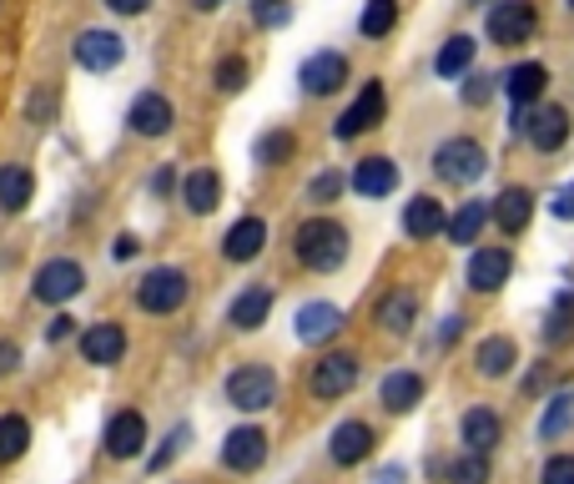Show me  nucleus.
<instances>
[{
    "instance_id": "1a4fd4ad",
    "label": "nucleus",
    "mask_w": 574,
    "mask_h": 484,
    "mask_svg": "<svg viewBox=\"0 0 574 484\" xmlns=\"http://www.w3.org/2000/svg\"><path fill=\"white\" fill-rule=\"evenodd\" d=\"M352 383H358V354H348V349H338V354H323L313 364V374H308V389H313V399H343V393H352Z\"/></svg>"
},
{
    "instance_id": "603ef678",
    "label": "nucleus",
    "mask_w": 574,
    "mask_h": 484,
    "mask_svg": "<svg viewBox=\"0 0 574 484\" xmlns=\"http://www.w3.org/2000/svg\"><path fill=\"white\" fill-rule=\"evenodd\" d=\"M171 182H177V177H171V167H162L157 177H152V192H171Z\"/></svg>"
},
{
    "instance_id": "3c124183",
    "label": "nucleus",
    "mask_w": 574,
    "mask_h": 484,
    "mask_svg": "<svg viewBox=\"0 0 574 484\" xmlns=\"http://www.w3.org/2000/svg\"><path fill=\"white\" fill-rule=\"evenodd\" d=\"M458 333H464V318H444V333H439V343H454Z\"/></svg>"
},
{
    "instance_id": "39448f33",
    "label": "nucleus",
    "mask_w": 574,
    "mask_h": 484,
    "mask_svg": "<svg viewBox=\"0 0 574 484\" xmlns=\"http://www.w3.org/2000/svg\"><path fill=\"white\" fill-rule=\"evenodd\" d=\"M433 172L454 187H469L489 172V157H483V146L474 142V137H449V142L433 152Z\"/></svg>"
},
{
    "instance_id": "bb28decb",
    "label": "nucleus",
    "mask_w": 574,
    "mask_h": 484,
    "mask_svg": "<svg viewBox=\"0 0 574 484\" xmlns=\"http://www.w3.org/2000/svg\"><path fill=\"white\" fill-rule=\"evenodd\" d=\"M379 399L388 414H408V409H418V399H423V379H418L414 368H393L388 379L379 383Z\"/></svg>"
},
{
    "instance_id": "2f4dec72",
    "label": "nucleus",
    "mask_w": 574,
    "mask_h": 484,
    "mask_svg": "<svg viewBox=\"0 0 574 484\" xmlns=\"http://www.w3.org/2000/svg\"><path fill=\"white\" fill-rule=\"evenodd\" d=\"M469 66H474V36H449L444 51L433 56V71H439L444 81H458Z\"/></svg>"
},
{
    "instance_id": "0eeeda50",
    "label": "nucleus",
    "mask_w": 574,
    "mask_h": 484,
    "mask_svg": "<svg viewBox=\"0 0 574 484\" xmlns=\"http://www.w3.org/2000/svg\"><path fill=\"white\" fill-rule=\"evenodd\" d=\"M483 31H489L494 46H524V40L535 36V5L529 0H499L483 15Z\"/></svg>"
},
{
    "instance_id": "2eb2a0df",
    "label": "nucleus",
    "mask_w": 574,
    "mask_h": 484,
    "mask_svg": "<svg viewBox=\"0 0 574 484\" xmlns=\"http://www.w3.org/2000/svg\"><path fill=\"white\" fill-rule=\"evenodd\" d=\"M121 354H127V328L121 323H92L81 333V358L86 364L111 368V364H121Z\"/></svg>"
},
{
    "instance_id": "cd10ccee",
    "label": "nucleus",
    "mask_w": 574,
    "mask_h": 484,
    "mask_svg": "<svg viewBox=\"0 0 574 484\" xmlns=\"http://www.w3.org/2000/svg\"><path fill=\"white\" fill-rule=\"evenodd\" d=\"M444 202H439V197H414V202H408L404 208V233L414 237V243H423V237H439L444 233Z\"/></svg>"
},
{
    "instance_id": "aec40b11",
    "label": "nucleus",
    "mask_w": 574,
    "mask_h": 484,
    "mask_svg": "<svg viewBox=\"0 0 574 484\" xmlns=\"http://www.w3.org/2000/svg\"><path fill=\"white\" fill-rule=\"evenodd\" d=\"M373 318H379L383 333L404 339L408 328L418 323V293H414V288H393V293H383L379 308H373Z\"/></svg>"
},
{
    "instance_id": "72a5a7b5",
    "label": "nucleus",
    "mask_w": 574,
    "mask_h": 484,
    "mask_svg": "<svg viewBox=\"0 0 574 484\" xmlns=\"http://www.w3.org/2000/svg\"><path fill=\"white\" fill-rule=\"evenodd\" d=\"M398 26V0H368L363 15H358V36L363 40H383Z\"/></svg>"
},
{
    "instance_id": "a18cd8bd",
    "label": "nucleus",
    "mask_w": 574,
    "mask_h": 484,
    "mask_svg": "<svg viewBox=\"0 0 574 484\" xmlns=\"http://www.w3.org/2000/svg\"><path fill=\"white\" fill-rule=\"evenodd\" d=\"M549 212H554L560 223H574V182H564L560 192H554V202H549Z\"/></svg>"
},
{
    "instance_id": "f257e3e1",
    "label": "nucleus",
    "mask_w": 574,
    "mask_h": 484,
    "mask_svg": "<svg viewBox=\"0 0 574 484\" xmlns=\"http://www.w3.org/2000/svg\"><path fill=\"white\" fill-rule=\"evenodd\" d=\"M292 258L308 273H338L343 262H348V227L333 223V217H308L292 233Z\"/></svg>"
},
{
    "instance_id": "5701e85b",
    "label": "nucleus",
    "mask_w": 574,
    "mask_h": 484,
    "mask_svg": "<svg viewBox=\"0 0 574 484\" xmlns=\"http://www.w3.org/2000/svg\"><path fill=\"white\" fill-rule=\"evenodd\" d=\"M499 86H504V96H510L514 106H535L539 96H545V86H549V71L539 61H519V66H510V71H504V81H499Z\"/></svg>"
},
{
    "instance_id": "ea45409f",
    "label": "nucleus",
    "mask_w": 574,
    "mask_h": 484,
    "mask_svg": "<svg viewBox=\"0 0 574 484\" xmlns=\"http://www.w3.org/2000/svg\"><path fill=\"white\" fill-rule=\"evenodd\" d=\"M343 187H348V177L343 172H318L313 182H308V202H318V208H327V202H338Z\"/></svg>"
},
{
    "instance_id": "f3484780",
    "label": "nucleus",
    "mask_w": 574,
    "mask_h": 484,
    "mask_svg": "<svg viewBox=\"0 0 574 484\" xmlns=\"http://www.w3.org/2000/svg\"><path fill=\"white\" fill-rule=\"evenodd\" d=\"M510 273H514V252L510 248H479L469 258V273L464 278H469L474 293H499Z\"/></svg>"
},
{
    "instance_id": "7c9ffc66",
    "label": "nucleus",
    "mask_w": 574,
    "mask_h": 484,
    "mask_svg": "<svg viewBox=\"0 0 574 484\" xmlns=\"http://www.w3.org/2000/svg\"><path fill=\"white\" fill-rule=\"evenodd\" d=\"M31 192H36V177H31V167H21V162H5V167H0V208L21 212L31 202Z\"/></svg>"
},
{
    "instance_id": "9d476101",
    "label": "nucleus",
    "mask_w": 574,
    "mask_h": 484,
    "mask_svg": "<svg viewBox=\"0 0 574 484\" xmlns=\"http://www.w3.org/2000/svg\"><path fill=\"white\" fill-rule=\"evenodd\" d=\"M223 464L232 474H258L262 464H267V434H262L258 424H237L223 439Z\"/></svg>"
},
{
    "instance_id": "58836bf2",
    "label": "nucleus",
    "mask_w": 574,
    "mask_h": 484,
    "mask_svg": "<svg viewBox=\"0 0 574 484\" xmlns=\"http://www.w3.org/2000/svg\"><path fill=\"white\" fill-rule=\"evenodd\" d=\"M212 81H217V92L223 96H237L242 86H248V56H223L217 71H212Z\"/></svg>"
},
{
    "instance_id": "20e7f679",
    "label": "nucleus",
    "mask_w": 574,
    "mask_h": 484,
    "mask_svg": "<svg viewBox=\"0 0 574 484\" xmlns=\"http://www.w3.org/2000/svg\"><path fill=\"white\" fill-rule=\"evenodd\" d=\"M71 61H76L81 71H92V76H106V71H117V66L127 61V40L106 26H86L71 40Z\"/></svg>"
},
{
    "instance_id": "de8ad7c7",
    "label": "nucleus",
    "mask_w": 574,
    "mask_h": 484,
    "mask_svg": "<svg viewBox=\"0 0 574 484\" xmlns=\"http://www.w3.org/2000/svg\"><path fill=\"white\" fill-rule=\"evenodd\" d=\"M101 5H106L111 15H142L152 0H101Z\"/></svg>"
},
{
    "instance_id": "ddd939ff",
    "label": "nucleus",
    "mask_w": 574,
    "mask_h": 484,
    "mask_svg": "<svg viewBox=\"0 0 574 484\" xmlns=\"http://www.w3.org/2000/svg\"><path fill=\"white\" fill-rule=\"evenodd\" d=\"M171 121H177V111H171V102L162 92H142L127 106V127L136 131V137H167Z\"/></svg>"
},
{
    "instance_id": "37998d69",
    "label": "nucleus",
    "mask_w": 574,
    "mask_h": 484,
    "mask_svg": "<svg viewBox=\"0 0 574 484\" xmlns=\"http://www.w3.org/2000/svg\"><path fill=\"white\" fill-rule=\"evenodd\" d=\"M539 484H574V455H549Z\"/></svg>"
},
{
    "instance_id": "c9c22d12",
    "label": "nucleus",
    "mask_w": 574,
    "mask_h": 484,
    "mask_svg": "<svg viewBox=\"0 0 574 484\" xmlns=\"http://www.w3.org/2000/svg\"><path fill=\"white\" fill-rule=\"evenodd\" d=\"M292 152H298V137H292V131H262L258 146H252V157H258L262 167H283Z\"/></svg>"
},
{
    "instance_id": "a878e982",
    "label": "nucleus",
    "mask_w": 574,
    "mask_h": 484,
    "mask_svg": "<svg viewBox=\"0 0 574 484\" xmlns=\"http://www.w3.org/2000/svg\"><path fill=\"white\" fill-rule=\"evenodd\" d=\"M458 429H464V445H469V455H494L499 439H504V420H499L494 409H469Z\"/></svg>"
},
{
    "instance_id": "4be33fe9",
    "label": "nucleus",
    "mask_w": 574,
    "mask_h": 484,
    "mask_svg": "<svg viewBox=\"0 0 574 484\" xmlns=\"http://www.w3.org/2000/svg\"><path fill=\"white\" fill-rule=\"evenodd\" d=\"M267 314H273V288H267V283H252V288H242L232 298V308H227V323L242 328V333H252V328L267 323Z\"/></svg>"
},
{
    "instance_id": "f8f14e48",
    "label": "nucleus",
    "mask_w": 574,
    "mask_h": 484,
    "mask_svg": "<svg viewBox=\"0 0 574 484\" xmlns=\"http://www.w3.org/2000/svg\"><path fill=\"white\" fill-rule=\"evenodd\" d=\"M373 445H379V434H373V424H363V420H343L338 429L327 434V455H333V464H338V470L363 464V459L373 455Z\"/></svg>"
},
{
    "instance_id": "473e14b6",
    "label": "nucleus",
    "mask_w": 574,
    "mask_h": 484,
    "mask_svg": "<svg viewBox=\"0 0 574 484\" xmlns=\"http://www.w3.org/2000/svg\"><path fill=\"white\" fill-rule=\"evenodd\" d=\"M570 339H574V288H564L545 318V343L549 349H564Z\"/></svg>"
},
{
    "instance_id": "79ce46f5",
    "label": "nucleus",
    "mask_w": 574,
    "mask_h": 484,
    "mask_svg": "<svg viewBox=\"0 0 574 484\" xmlns=\"http://www.w3.org/2000/svg\"><path fill=\"white\" fill-rule=\"evenodd\" d=\"M187 434H192V429H187V424H177V429H171L167 439H162V449L152 455V464H146V470H152V474H157V470H167L171 459H177V455L187 449Z\"/></svg>"
},
{
    "instance_id": "7ed1b4c3",
    "label": "nucleus",
    "mask_w": 574,
    "mask_h": 484,
    "mask_svg": "<svg viewBox=\"0 0 574 484\" xmlns=\"http://www.w3.org/2000/svg\"><path fill=\"white\" fill-rule=\"evenodd\" d=\"M187 293H192V283H187L182 268H152V273H142V283H136V308L167 318L187 303Z\"/></svg>"
},
{
    "instance_id": "4468645a",
    "label": "nucleus",
    "mask_w": 574,
    "mask_h": 484,
    "mask_svg": "<svg viewBox=\"0 0 574 484\" xmlns=\"http://www.w3.org/2000/svg\"><path fill=\"white\" fill-rule=\"evenodd\" d=\"M529 217H535V192L529 187H504L494 197V208H489V223H499L504 237H519L529 227Z\"/></svg>"
},
{
    "instance_id": "b1692460",
    "label": "nucleus",
    "mask_w": 574,
    "mask_h": 484,
    "mask_svg": "<svg viewBox=\"0 0 574 484\" xmlns=\"http://www.w3.org/2000/svg\"><path fill=\"white\" fill-rule=\"evenodd\" d=\"M182 202L192 217H207V212H217V202H223V177L212 167H196L182 177Z\"/></svg>"
},
{
    "instance_id": "8fccbe9b",
    "label": "nucleus",
    "mask_w": 574,
    "mask_h": 484,
    "mask_svg": "<svg viewBox=\"0 0 574 484\" xmlns=\"http://www.w3.org/2000/svg\"><path fill=\"white\" fill-rule=\"evenodd\" d=\"M71 328H76V318L56 314V318H51V328H46V339H51V343H61V339H71Z\"/></svg>"
},
{
    "instance_id": "f704fd0d",
    "label": "nucleus",
    "mask_w": 574,
    "mask_h": 484,
    "mask_svg": "<svg viewBox=\"0 0 574 484\" xmlns=\"http://www.w3.org/2000/svg\"><path fill=\"white\" fill-rule=\"evenodd\" d=\"M570 420H574V389H560L554 399L545 404V414H539V439H560L564 429H570Z\"/></svg>"
},
{
    "instance_id": "e433bc0d",
    "label": "nucleus",
    "mask_w": 574,
    "mask_h": 484,
    "mask_svg": "<svg viewBox=\"0 0 574 484\" xmlns=\"http://www.w3.org/2000/svg\"><path fill=\"white\" fill-rule=\"evenodd\" d=\"M26 445H31V424L21 420V414H0V464L21 459Z\"/></svg>"
},
{
    "instance_id": "a211bd4d",
    "label": "nucleus",
    "mask_w": 574,
    "mask_h": 484,
    "mask_svg": "<svg viewBox=\"0 0 574 484\" xmlns=\"http://www.w3.org/2000/svg\"><path fill=\"white\" fill-rule=\"evenodd\" d=\"M146 449V420L136 414V409H121V414H111V424H106V455L111 459H136Z\"/></svg>"
},
{
    "instance_id": "864d4df0",
    "label": "nucleus",
    "mask_w": 574,
    "mask_h": 484,
    "mask_svg": "<svg viewBox=\"0 0 574 484\" xmlns=\"http://www.w3.org/2000/svg\"><path fill=\"white\" fill-rule=\"evenodd\" d=\"M398 480H404V470H383V474H379V480H373V484H398Z\"/></svg>"
},
{
    "instance_id": "49530a36",
    "label": "nucleus",
    "mask_w": 574,
    "mask_h": 484,
    "mask_svg": "<svg viewBox=\"0 0 574 484\" xmlns=\"http://www.w3.org/2000/svg\"><path fill=\"white\" fill-rule=\"evenodd\" d=\"M15 368H21V343L0 339V379H11Z\"/></svg>"
},
{
    "instance_id": "c03bdc74",
    "label": "nucleus",
    "mask_w": 574,
    "mask_h": 484,
    "mask_svg": "<svg viewBox=\"0 0 574 484\" xmlns=\"http://www.w3.org/2000/svg\"><path fill=\"white\" fill-rule=\"evenodd\" d=\"M494 96V76H469V86H464V102L469 106H483Z\"/></svg>"
},
{
    "instance_id": "9b49d317",
    "label": "nucleus",
    "mask_w": 574,
    "mask_h": 484,
    "mask_svg": "<svg viewBox=\"0 0 574 484\" xmlns=\"http://www.w3.org/2000/svg\"><path fill=\"white\" fill-rule=\"evenodd\" d=\"M348 81V56L343 51H313L298 66V86L308 96H333Z\"/></svg>"
},
{
    "instance_id": "f03ea898",
    "label": "nucleus",
    "mask_w": 574,
    "mask_h": 484,
    "mask_svg": "<svg viewBox=\"0 0 574 484\" xmlns=\"http://www.w3.org/2000/svg\"><path fill=\"white\" fill-rule=\"evenodd\" d=\"M223 389H227V404L242 409V414H262V409L277 404V374L267 364H237Z\"/></svg>"
},
{
    "instance_id": "4c0bfd02",
    "label": "nucleus",
    "mask_w": 574,
    "mask_h": 484,
    "mask_svg": "<svg viewBox=\"0 0 574 484\" xmlns=\"http://www.w3.org/2000/svg\"><path fill=\"white\" fill-rule=\"evenodd\" d=\"M449 484H489V455H454L449 459Z\"/></svg>"
},
{
    "instance_id": "412c9836",
    "label": "nucleus",
    "mask_w": 574,
    "mask_h": 484,
    "mask_svg": "<svg viewBox=\"0 0 574 484\" xmlns=\"http://www.w3.org/2000/svg\"><path fill=\"white\" fill-rule=\"evenodd\" d=\"M267 248V223L262 217H237L223 237V258L227 262H252L258 252Z\"/></svg>"
},
{
    "instance_id": "6e6552de",
    "label": "nucleus",
    "mask_w": 574,
    "mask_h": 484,
    "mask_svg": "<svg viewBox=\"0 0 574 484\" xmlns=\"http://www.w3.org/2000/svg\"><path fill=\"white\" fill-rule=\"evenodd\" d=\"M383 106H388V92H383V81H379V76L363 81V92L352 96L348 111H343V117L333 121V137H338V142H358V137H363V131L383 117Z\"/></svg>"
},
{
    "instance_id": "6e6d98bb",
    "label": "nucleus",
    "mask_w": 574,
    "mask_h": 484,
    "mask_svg": "<svg viewBox=\"0 0 574 484\" xmlns=\"http://www.w3.org/2000/svg\"><path fill=\"white\" fill-rule=\"evenodd\" d=\"M570 5H574V0H570Z\"/></svg>"
},
{
    "instance_id": "6ab92c4d",
    "label": "nucleus",
    "mask_w": 574,
    "mask_h": 484,
    "mask_svg": "<svg viewBox=\"0 0 574 484\" xmlns=\"http://www.w3.org/2000/svg\"><path fill=\"white\" fill-rule=\"evenodd\" d=\"M352 192L368 197V202H379V197H388L393 187H398V162L393 157H363L358 167H352Z\"/></svg>"
},
{
    "instance_id": "393cba45",
    "label": "nucleus",
    "mask_w": 574,
    "mask_h": 484,
    "mask_svg": "<svg viewBox=\"0 0 574 484\" xmlns=\"http://www.w3.org/2000/svg\"><path fill=\"white\" fill-rule=\"evenodd\" d=\"M524 131H529V142H535L539 152H560V146L570 142V111H564V106H539Z\"/></svg>"
},
{
    "instance_id": "a19ab883",
    "label": "nucleus",
    "mask_w": 574,
    "mask_h": 484,
    "mask_svg": "<svg viewBox=\"0 0 574 484\" xmlns=\"http://www.w3.org/2000/svg\"><path fill=\"white\" fill-rule=\"evenodd\" d=\"M252 21H258L262 31H277L292 21V5H287V0H252Z\"/></svg>"
},
{
    "instance_id": "c756f323",
    "label": "nucleus",
    "mask_w": 574,
    "mask_h": 484,
    "mask_svg": "<svg viewBox=\"0 0 574 484\" xmlns=\"http://www.w3.org/2000/svg\"><path fill=\"white\" fill-rule=\"evenodd\" d=\"M514 358H519V349H514V339H504V333H494V339L479 343V354H474V364H479L483 379H504L514 368Z\"/></svg>"
},
{
    "instance_id": "5fc2aeb1",
    "label": "nucleus",
    "mask_w": 574,
    "mask_h": 484,
    "mask_svg": "<svg viewBox=\"0 0 574 484\" xmlns=\"http://www.w3.org/2000/svg\"><path fill=\"white\" fill-rule=\"evenodd\" d=\"M196 5H202V11H217V5H223V0H196Z\"/></svg>"
},
{
    "instance_id": "423d86ee",
    "label": "nucleus",
    "mask_w": 574,
    "mask_h": 484,
    "mask_svg": "<svg viewBox=\"0 0 574 484\" xmlns=\"http://www.w3.org/2000/svg\"><path fill=\"white\" fill-rule=\"evenodd\" d=\"M81 288H86V268H81L76 258H51V262H40V268H36L31 298H36V303H51V308H61V303H71Z\"/></svg>"
},
{
    "instance_id": "09e8293b",
    "label": "nucleus",
    "mask_w": 574,
    "mask_h": 484,
    "mask_svg": "<svg viewBox=\"0 0 574 484\" xmlns=\"http://www.w3.org/2000/svg\"><path fill=\"white\" fill-rule=\"evenodd\" d=\"M136 248H142V243H136L131 233H121L117 243H111V258H117V262H127V258H136Z\"/></svg>"
},
{
    "instance_id": "dca6fc26",
    "label": "nucleus",
    "mask_w": 574,
    "mask_h": 484,
    "mask_svg": "<svg viewBox=\"0 0 574 484\" xmlns=\"http://www.w3.org/2000/svg\"><path fill=\"white\" fill-rule=\"evenodd\" d=\"M338 328H343V308H338V303H302L298 318H292L298 343H327V339H338Z\"/></svg>"
},
{
    "instance_id": "c85d7f7f",
    "label": "nucleus",
    "mask_w": 574,
    "mask_h": 484,
    "mask_svg": "<svg viewBox=\"0 0 574 484\" xmlns=\"http://www.w3.org/2000/svg\"><path fill=\"white\" fill-rule=\"evenodd\" d=\"M483 223H489V202H483V197H469V202H458V212L444 223V237L458 243V248H469V243H479Z\"/></svg>"
}]
</instances>
